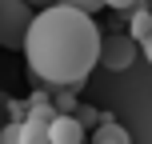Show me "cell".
Masks as SVG:
<instances>
[{"label": "cell", "instance_id": "3", "mask_svg": "<svg viewBox=\"0 0 152 144\" xmlns=\"http://www.w3.org/2000/svg\"><path fill=\"white\" fill-rule=\"evenodd\" d=\"M136 44L140 40H132V36H104L100 40V64L104 68H112V72H124L132 60H136Z\"/></svg>", "mask_w": 152, "mask_h": 144}, {"label": "cell", "instance_id": "12", "mask_svg": "<svg viewBox=\"0 0 152 144\" xmlns=\"http://www.w3.org/2000/svg\"><path fill=\"white\" fill-rule=\"evenodd\" d=\"M56 4H72V8H84V12H100L104 0H56Z\"/></svg>", "mask_w": 152, "mask_h": 144}, {"label": "cell", "instance_id": "14", "mask_svg": "<svg viewBox=\"0 0 152 144\" xmlns=\"http://www.w3.org/2000/svg\"><path fill=\"white\" fill-rule=\"evenodd\" d=\"M144 56H148V64H152V32H148V40H144Z\"/></svg>", "mask_w": 152, "mask_h": 144}, {"label": "cell", "instance_id": "15", "mask_svg": "<svg viewBox=\"0 0 152 144\" xmlns=\"http://www.w3.org/2000/svg\"><path fill=\"white\" fill-rule=\"evenodd\" d=\"M28 4H32V8H48L52 0H28Z\"/></svg>", "mask_w": 152, "mask_h": 144}, {"label": "cell", "instance_id": "16", "mask_svg": "<svg viewBox=\"0 0 152 144\" xmlns=\"http://www.w3.org/2000/svg\"><path fill=\"white\" fill-rule=\"evenodd\" d=\"M140 4H148V8H152V0H140Z\"/></svg>", "mask_w": 152, "mask_h": 144}, {"label": "cell", "instance_id": "2", "mask_svg": "<svg viewBox=\"0 0 152 144\" xmlns=\"http://www.w3.org/2000/svg\"><path fill=\"white\" fill-rule=\"evenodd\" d=\"M32 12H36V8H32L28 0H0V44L4 48H24Z\"/></svg>", "mask_w": 152, "mask_h": 144}, {"label": "cell", "instance_id": "10", "mask_svg": "<svg viewBox=\"0 0 152 144\" xmlns=\"http://www.w3.org/2000/svg\"><path fill=\"white\" fill-rule=\"evenodd\" d=\"M72 92L76 88H56V100H52L56 112H72Z\"/></svg>", "mask_w": 152, "mask_h": 144}, {"label": "cell", "instance_id": "7", "mask_svg": "<svg viewBox=\"0 0 152 144\" xmlns=\"http://www.w3.org/2000/svg\"><path fill=\"white\" fill-rule=\"evenodd\" d=\"M128 24H132V32H128V36L144 44V40H148V32H152V8H148V4H136V8H132V16H128Z\"/></svg>", "mask_w": 152, "mask_h": 144}, {"label": "cell", "instance_id": "1", "mask_svg": "<svg viewBox=\"0 0 152 144\" xmlns=\"http://www.w3.org/2000/svg\"><path fill=\"white\" fill-rule=\"evenodd\" d=\"M100 28L92 12L72 4H48L32 16L24 36V60L36 80L48 88H84L88 72L100 64Z\"/></svg>", "mask_w": 152, "mask_h": 144}, {"label": "cell", "instance_id": "11", "mask_svg": "<svg viewBox=\"0 0 152 144\" xmlns=\"http://www.w3.org/2000/svg\"><path fill=\"white\" fill-rule=\"evenodd\" d=\"M76 116H80L84 128H96V124H100V108H76Z\"/></svg>", "mask_w": 152, "mask_h": 144}, {"label": "cell", "instance_id": "4", "mask_svg": "<svg viewBox=\"0 0 152 144\" xmlns=\"http://www.w3.org/2000/svg\"><path fill=\"white\" fill-rule=\"evenodd\" d=\"M48 140H52V144H84V124H80V116L56 112L52 120H48Z\"/></svg>", "mask_w": 152, "mask_h": 144}, {"label": "cell", "instance_id": "6", "mask_svg": "<svg viewBox=\"0 0 152 144\" xmlns=\"http://www.w3.org/2000/svg\"><path fill=\"white\" fill-rule=\"evenodd\" d=\"M92 144H132V136H128L116 120H100L96 132H92Z\"/></svg>", "mask_w": 152, "mask_h": 144}, {"label": "cell", "instance_id": "8", "mask_svg": "<svg viewBox=\"0 0 152 144\" xmlns=\"http://www.w3.org/2000/svg\"><path fill=\"white\" fill-rule=\"evenodd\" d=\"M28 112H32V116H44V120H52V116H56V104H52L48 96H32V100H28Z\"/></svg>", "mask_w": 152, "mask_h": 144}, {"label": "cell", "instance_id": "13", "mask_svg": "<svg viewBox=\"0 0 152 144\" xmlns=\"http://www.w3.org/2000/svg\"><path fill=\"white\" fill-rule=\"evenodd\" d=\"M140 0H104V8H116V12H132Z\"/></svg>", "mask_w": 152, "mask_h": 144}, {"label": "cell", "instance_id": "9", "mask_svg": "<svg viewBox=\"0 0 152 144\" xmlns=\"http://www.w3.org/2000/svg\"><path fill=\"white\" fill-rule=\"evenodd\" d=\"M0 144H24V140H20V120H12V124L0 128Z\"/></svg>", "mask_w": 152, "mask_h": 144}, {"label": "cell", "instance_id": "5", "mask_svg": "<svg viewBox=\"0 0 152 144\" xmlns=\"http://www.w3.org/2000/svg\"><path fill=\"white\" fill-rule=\"evenodd\" d=\"M20 140H24V144H52V140H48V120L28 112V116L20 120Z\"/></svg>", "mask_w": 152, "mask_h": 144}]
</instances>
